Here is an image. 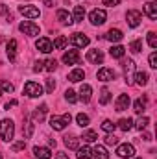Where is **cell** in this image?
Listing matches in <instances>:
<instances>
[{"label":"cell","mask_w":157,"mask_h":159,"mask_svg":"<svg viewBox=\"0 0 157 159\" xmlns=\"http://www.w3.org/2000/svg\"><path fill=\"white\" fill-rule=\"evenodd\" d=\"M104 4L113 7V6H118V4H120V0H104Z\"/></svg>","instance_id":"cell-50"},{"label":"cell","mask_w":157,"mask_h":159,"mask_svg":"<svg viewBox=\"0 0 157 159\" xmlns=\"http://www.w3.org/2000/svg\"><path fill=\"white\" fill-rule=\"evenodd\" d=\"M35 46H37V50L43 52V54H50L54 50V43L48 39V37H39L37 43H35Z\"/></svg>","instance_id":"cell-8"},{"label":"cell","mask_w":157,"mask_h":159,"mask_svg":"<svg viewBox=\"0 0 157 159\" xmlns=\"http://www.w3.org/2000/svg\"><path fill=\"white\" fill-rule=\"evenodd\" d=\"M0 15H2V17H6L7 20L11 19V15H9V11H7V6H6V4H0Z\"/></svg>","instance_id":"cell-46"},{"label":"cell","mask_w":157,"mask_h":159,"mask_svg":"<svg viewBox=\"0 0 157 159\" xmlns=\"http://www.w3.org/2000/svg\"><path fill=\"white\" fill-rule=\"evenodd\" d=\"M133 80H135V83L137 85H141V87H144L146 83H148V80H150V76H148V72H135V76H133Z\"/></svg>","instance_id":"cell-25"},{"label":"cell","mask_w":157,"mask_h":159,"mask_svg":"<svg viewBox=\"0 0 157 159\" xmlns=\"http://www.w3.org/2000/svg\"><path fill=\"white\" fill-rule=\"evenodd\" d=\"M44 69H46L48 72H54V70L57 69V61H56V59H46V61H44Z\"/></svg>","instance_id":"cell-40"},{"label":"cell","mask_w":157,"mask_h":159,"mask_svg":"<svg viewBox=\"0 0 157 159\" xmlns=\"http://www.w3.org/2000/svg\"><path fill=\"white\" fill-rule=\"evenodd\" d=\"M34 156H35V159H50L52 152H50V148H44V146H34Z\"/></svg>","instance_id":"cell-16"},{"label":"cell","mask_w":157,"mask_h":159,"mask_svg":"<svg viewBox=\"0 0 157 159\" xmlns=\"http://www.w3.org/2000/svg\"><path fill=\"white\" fill-rule=\"evenodd\" d=\"M32 133H34V124H32L30 120H26V135H24V137H26V139H30V137H32Z\"/></svg>","instance_id":"cell-45"},{"label":"cell","mask_w":157,"mask_h":159,"mask_svg":"<svg viewBox=\"0 0 157 159\" xmlns=\"http://www.w3.org/2000/svg\"><path fill=\"white\" fill-rule=\"evenodd\" d=\"M65 100H67L69 104H76V102H78V96H76V93H74V91H70V89H69V91H65Z\"/></svg>","instance_id":"cell-38"},{"label":"cell","mask_w":157,"mask_h":159,"mask_svg":"<svg viewBox=\"0 0 157 159\" xmlns=\"http://www.w3.org/2000/svg\"><path fill=\"white\" fill-rule=\"evenodd\" d=\"M24 148H26V141H24V139L11 144V150H13V152H20V150H24Z\"/></svg>","instance_id":"cell-41"},{"label":"cell","mask_w":157,"mask_h":159,"mask_svg":"<svg viewBox=\"0 0 157 159\" xmlns=\"http://www.w3.org/2000/svg\"><path fill=\"white\" fill-rule=\"evenodd\" d=\"M144 13H146L152 20H155V19H157V6H155V2H146V4H144Z\"/></svg>","instance_id":"cell-20"},{"label":"cell","mask_w":157,"mask_h":159,"mask_svg":"<svg viewBox=\"0 0 157 159\" xmlns=\"http://www.w3.org/2000/svg\"><path fill=\"white\" fill-rule=\"evenodd\" d=\"M92 157V148H89L87 144L78 148V159H91Z\"/></svg>","instance_id":"cell-26"},{"label":"cell","mask_w":157,"mask_h":159,"mask_svg":"<svg viewBox=\"0 0 157 159\" xmlns=\"http://www.w3.org/2000/svg\"><path fill=\"white\" fill-rule=\"evenodd\" d=\"M70 43H72L76 48H83V46H87V44H89V37L78 32V34H74V35L70 37Z\"/></svg>","instance_id":"cell-12"},{"label":"cell","mask_w":157,"mask_h":159,"mask_svg":"<svg viewBox=\"0 0 157 159\" xmlns=\"http://www.w3.org/2000/svg\"><path fill=\"white\" fill-rule=\"evenodd\" d=\"M46 111H48V106H46V104H43L41 107H35V111L32 113V119L35 120V122H43L44 117H46Z\"/></svg>","instance_id":"cell-18"},{"label":"cell","mask_w":157,"mask_h":159,"mask_svg":"<svg viewBox=\"0 0 157 159\" xmlns=\"http://www.w3.org/2000/svg\"><path fill=\"white\" fill-rule=\"evenodd\" d=\"M57 20L61 22V24H65V26H70L74 20H72V15L67 11V9H57Z\"/></svg>","instance_id":"cell-14"},{"label":"cell","mask_w":157,"mask_h":159,"mask_svg":"<svg viewBox=\"0 0 157 159\" xmlns=\"http://www.w3.org/2000/svg\"><path fill=\"white\" fill-rule=\"evenodd\" d=\"M102 129H104L105 133H113V131L117 129V124H113L111 120H104V122H102Z\"/></svg>","instance_id":"cell-37"},{"label":"cell","mask_w":157,"mask_h":159,"mask_svg":"<svg viewBox=\"0 0 157 159\" xmlns=\"http://www.w3.org/2000/svg\"><path fill=\"white\" fill-rule=\"evenodd\" d=\"M111 102V93H109V89H102V93H100V104L102 106H105V104H109Z\"/></svg>","instance_id":"cell-32"},{"label":"cell","mask_w":157,"mask_h":159,"mask_svg":"<svg viewBox=\"0 0 157 159\" xmlns=\"http://www.w3.org/2000/svg\"><path fill=\"white\" fill-rule=\"evenodd\" d=\"M133 76H135V61L128 59L124 63V78H126V83H133Z\"/></svg>","instance_id":"cell-9"},{"label":"cell","mask_w":157,"mask_h":159,"mask_svg":"<svg viewBox=\"0 0 157 159\" xmlns=\"http://www.w3.org/2000/svg\"><path fill=\"white\" fill-rule=\"evenodd\" d=\"M148 44H150V48H157V34L155 32H148Z\"/></svg>","instance_id":"cell-43"},{"label":"cell","mask_w":157,"mask_h":159,"mask_svg":"<svg viewBox=\"0 0 157 159\" xmlns=\"http://www.w3.org/2000/svg\"><path fill=\"white\" fill-rule=\"evenodd\" d=\"M76 122H78V126H81V128H87L89 122H91V119H89L85 113H78V115H76Z\"/></svg>","instance_id":"cell-33"},{"label":"cell","mask_w":157,"mask_h":159,"mask_svg":"<svg viewBox=\"0 0 157 159\" xmlns=\"http://www.w3.org/2000/svg\"><path fill=\"white\" fill-rule=\"evenodd\" d=\"M109 54H111V57H115V59H120V57H124V54H126V48H124L122 44H115V46H111Z\"/></svg>","instance_id":"cell-22"},{"label":"cell","mask_w":157,"mask_h":159,"mask_svg":"<svg viewBox=\"0 0 157 159\" xmlns=\"http://www.w3.org/2000/svg\"><path fill=\"white\" fill-rule=\"evenodd\" d=\"M54 89H56V81L52 78L46 80V93H54Z\"/></svg>","instance_id":"cell-47"},{"label":"cell","mask_w":157,"mask_h":159,"mask_svg":"<svg viewBox=\"0 0 157 159\" xmlns=\"http://www.w3.org/2000/svg\"><path fill=\"white\" fill-rule=\"evenodd\" d=\"M0 94H2V91H0Z\"/></svg>","instance_id":"cell-57"},{"label":"cell","mask_w":157,"mask_h":159,"mask_svg":"<svg viewBox=\"0 0 157 159\" xmlns=\"http://www.w3.org/2000/svg\"><path fill=\"white\" fill-rule=\"evenodd\" d=\"M85 19V7L83 6H76L74 7V15H72V20L74 22H81Z\"/></svg>","instance_id":"cell-29"},{"label":"cell","mask_w":157,"mask_h":159,"mask_svg":"<svg viewBox=\"0 0 157 159\" xmlns=\"http://www.w3.org/2000/svg\"><path fill=\"white\" fill-rule=\"evenodd\" d=\"M129 94H120L117 98V102H115V107H117V111H124V109H128V106H129Z\"/></svg>","instance_id":"cell-17"},{"label":"cell","mask_w":157,"mask_h":159,"mask_svg":"<svg viewBox=\"0 0 157 159\" xmlns=\"http://www.w3.org/2000/svg\"><path fill=\"white\" fill-rule=\"evenodd\" d=\"M0 91H4V93H13L15 87H13L11 81H7V80H0Z\"/></svg>","instance_id":"cell-35"},{"label":"cell","mask_w":157,"mask_h":159,"mask_svg":"<svg viewBox=\"0 0 157 159\" xmlns=\"http://www.w3.org/2000/svg\"><path fill=\"white\" fill-rule=\"evenodd\" d=\"M87 61H91V63H104V54H102V50H89L87 52Z\"/></svg>","instance_id":"cell-15"},{"label":"cell","mask_w":157,"mask_h":159,"mask_svg":"<svg viewBox=\"0 0 157 159\" xmlns=\"http://www.w3.org/2000/svg\"><path fill=\"white\" fill-rule=\"evenodd\" d=\"M79 61V52L78 50H69L63 54V63L65 65H76Z\"/></svg>","instance_id":"cell-10"},{"label":"cell","mask_w":157,"mask_h":159,"mask_svg":"<svg viewBox=\"0 0 157 159\" xmlns=\"http://www.w3.org/2000/svg\"><path fill=\"white\" fill-rule=\"evenodd\" d=\"M24 94L30 96V98H39V96H43V87H41L37 81H26Z\"/></svg>","instance_id":"cell-3"},{"label":"cell","mask_w":157,"mask_h":159,"mask_svg":"<svg viewBox=\"0 0 157 159\" xmlns=\"http://www.w3.org/2000/svg\"><path fill=\"white\" fill-rule=\"evenodd\" d=\"M6 54H7L9 61H15V57H17V41L15 39H9L7 46H6Z\"/></svg>","instance_id":"cell-19"},{"label":"cell","mask_w":157,"mask_h":159,"mask_svg":"<svg viewBox=\"0 0 157 159\" xmlns=\"http://www.w3.org/2000/svg\"><path fill=\"white\" fill-rule=\"evenodd\" d=\"M129 50H131L133 54H139V52H142V41H141V39L131 41V44H129Z\"/></svg>","instance_id":"cell-36"},{"label":"cell","mask_w":157,"mask_h":159,"mask_svg":"<svg viewBox=\"0 0 157 159\" xmlns=\"http://www.w3.org/2000/svg\"><path fill=\"white\" fill-rule=\"evenodd\" d=\"M44 2V6H48V7H54L56 6V0H43Z\"/></svg>","instance_id":"cell-53"},{"label":"cell","mask_w":157,"mask_h":159,"mask_svg":"<svg viewBox=\"0 0 157 159\" xmlns=\"http://www.w3.org/2000/svg\"><path fill=\"white\" fill-rule=\"evenodd\" d=\"M98 80L100 81H111V80H115V70L113 69H107V67H104V69H100L98 70Z\"/></svg>","instance_id":"cell-13"},{"label":"cell","mask_w":157,"mask_h":159,"mask_svg":"<svg viewBox=\"0 0 157 159\" xmlns=\"http://www.w3.org/2000/svg\"><path fill=\"white\" fill-rule=\"evenodd\" d=\"M41 70H44V61H37L34 67V72H41Z\"/></svg>","instance_id":"cell-49"},{"label":"cell","mask_w":157,"mask_h":159,"mask_svg":"<svg viewBox=\"0 0 157 159\" xmlns=\"http://www.w3.org/2000/svg\"><path fill=\"white\" fill-rule=\"evenodd\" d=\"M67 37H65V35H59V37H57V39L54 41V48H57V50H61V48H65V44H67Z\"/></svg>","instance_id":"cell-39"},{"label":"cell","mask_w":157,"mask_h":159,"mask_svg":"<svg viewBox=\"0 0 157 159\" xmlns=\"http://www.w3.org/2000/svg\"><path fill=\"white\" fill-rule=\"evenodd\" d=\"M15 135V124L11 119H4L0 120V139L6 143H11Z\"/></svg>","instance_id":"cell-1"},{"label":"cell","mask_w":157,"mask_h":159,"mask_svg":"<svg viewBox=\"0 0 157 159\" xmlns=\"http://www.w3.org/2000/svg\"><path fill=\"white\" fill-rule=\"evenodd\" d=\"M85 143H94L96 139H98V133L96 131H92V129H89V131H85L83 133V137H81Z\"/></svg>","instance_id":"cell-34"},{"label":"cell","mask_w":157,"mask_h":159,"mask_svg":"<svg viewBox=\"0 0 157 159\" xmlns=\"http://www.w3.org/2000/svg\"><path fill=\"white\" fill-rule=\"evenodd\" d=\"M126 20H128V26L137 28V26L141 24V20H142V13H141L139 9H129V11L126 13Z\"/></svg>","instance_id":"cell-6"},{"label":"cell","mask_w":157,"mask_h":159,"mask_svg":"<svg viewBox=\"0 0 157 159\" xmlns=\"http://www.w3.org/2000/svg\"><path fill=\"white\" fill-rule=\"evenodd\" d=\"M146 109V98H139V100H135V104H133V111L135 113H142Z\"/></svg>","instance_id":"cell-31"},{"label":"cell","mask_w":157,"mask_h":159,"mask_svg":"<svg viewBox=\"0 0 157 159\" xmlns=\"http://www.w3.org/2000/svg\"><path fill=\"white\" fill-rule=\"evenodd\" d=\"M50 126L54 128V129H57V131H61V129H65L67 128V124H65V120L61 119V117H50Z\"/></svg>","instance_id":"cell-21"},{"label":"cell","mask_w":157,"mask_h":159,"mask_svg":"<svg viewBox=\"0 0 157 159\" xmlns=\"http://www.w3.org/2000/svg\"><path fill=\"white\" fill-rule=\"evenodd\" d=\"M56 159H69V156H67L65 152H57V156H56Z\"/></svg>","instance_id":"cell-54"},{"label":"cell","mask_w":157,"mask_h":159,"mask_svg":"<svg viewBox=\"0 0 157 159\" xmlns=\"http://www.w3.org/2000/svg\"><path fill=\"white\" fill-rule=\"evenodd\" d=\"M91 96H92V87L89 85V83H83L81 87H79V96H78V100H81V102H89L91 100Z\"/></svg>","instance_id":"cell-11"},{"label":"cell","mask_w":157,"mask_h":159,"mask_svg":"<svg viewBox=\"0 0 157 159\" xmlns=\"http://www.w3.org/2000/svg\"><path fill=\"white\" fill-rule=\"evenodd\" d=\"M19 30H20L24 35H30V37L39 35V26H37L35 22H32V20H22V22L19 24Z\"/></svg>","instance_id":"cell-2"},{"label":"cell","mask_w":157,"mask_h":159,"mask_svg":"<svg viewBox=\"0 0 157 159\" xmlns=\"http://www.w3.org/2000/svg\"><path fill=\"white\" fill-rule=\"evenodd\" d=\"M122 37H124V34L120 30H109L105 34V39L111 41V43H118V41H122Z\"/></svg>","instance_id":"cell-24"},{"label":"cell","mask_w":157,"mask_h":159,"mask_svg":"<svg viewBox=\"0 0 157 159\" xmlns=\"http://www.w3.org/2000/svg\"><path fill=\"white\" fill-rule=\"evenodd\" d=\"M19 11L26 19H37V17H41L39 7H35V6H19Z\"/></svg>","instance_id":"cell-7"},{"label":"cell","mask_w":157,"mask_h":159,"mask_svg":"<svg viewBox=\"0 0 157 159\" xmlns=\"http://www.w3.org/2000/svg\"><path fill=\"white\" fill-rule=\"evenodd\" d=\"M105 19H107V13L104 9H92L91 15H89V20H91L92 26H102L105 22Z\"/></svg>","instance_id":"cell-4"},{"label":"cell","mask_w":157,"mask_h":159,"mask_svg":"<svg viewBox=\"0 0 157 159\" xmlns=\"http://www.w3.org/2000/svg\"><path fill=\"white\" fill-rule=\"evenodd\" d=\"M148 61H150V67L152 69H157V52H152L150 54V59Z\"/></svg>","instance_id":"cell-48"},{"label":"cell","mask_w":157,"mask_h":159,"mask_svg":"<svg viewBox=\"0 0 157 159\" xmlns=\"http://www.w3.org/2000/svg\"><path fill=\"white\" fill-rule=\"evenodd\" d=\"M15 106H17V100H9L4 107H6V109H9V107H15Z\"/></svg>","instance_id":"cell-52"},{"label":"cell","mask_w":157,"mask_h":159,"mask_svg":"<svg viewBox=\"0 0 157 159\" xmlns=\"http://www.w3.org/2000/svg\"><path fill=\"white\" fill-rule=\"evenodd\" d=\"M117 126L122 129V131H129V129L133 128V120H131V119H120Z\"/></svg>","instance_id":"cell-30"},{"label":"cell","mask_w":157,"mask_h":159,"mask_svg":"<svg viewBox=\"0 0 157 159\" xmlns=\"http://www.w3.org/2000/svg\"><path fill=\"white\" fill-rule=\"evenodd\" d=\"M131 159H142V157H135V156H133V157H131Z\"/></svg>","instance_id":"cell-55"},{"label":"cell","mask_w":157,"mask_h":159,"mask_svg":"<svg viewBox=\"0 0 157 159\" xmlns=\"http://www.w3.org/2000/svg\"><path fill=\"white\" fill-rule=\"evenodd\" d=\"M0 159H2V154H0Z\"/></svg>","instance_id":"cell-56"},{"label":"cell","mask_w":157,"mask_h":159,"mask_svg":"<svg viewBox=\"0 0 157 159\" xmlns=\"http://www.w3.org/2000/svg\"><path fill=\"white\" fill-rule=\"evenodd\" d=\"M117 156L122 159H131L135 156V146L129 144V143H124V144H118L117 148Z\"/></svg>","instance_id":"cell-5"},{"label":"cell","mask_w":157,"mask_h":159,"mask_svg":"<svg viewBox=\"0 0 157 159\" xmlns=\"http://www.w3.org/2000/svg\"><path fill=\"white\" fill-rule=\"evenodd\" d=\"M61 119L65 120V124H70V120H72V117H70V113H65V115H63Z\"/></svg>","instance_id":"cell-51"},{"label":"cell","mask_w":157,"mask_h":159,"mask_svg":"<svg viewBox=\"0 0 157 159\" xmlns=\"http://www.w3.org/2000/svg\"><path fill=\"white\" fill-rule=\"evenodd\" d=\"M85 78V72L81 70V69H74L70 74H69V81H72V83H78L81 80Z\"/></svg>","instance_id":"cell-27"},{"label":"cell","mask_w":157,"mask_h":159,"mask_svg":"<svg viewBox=\"0 0 157 159\" xmlns=\"http://www.w3.org/2000/svg\"><path fill=\"white\" fill-rule=\"evenodd\" d=\"M148 124H150V119H148V117H142V119H139V120H137V124H135V128L142 131V129H144V128H146Z\"/></svg>","instance_id":"cell-42"},{"label":"cell","mask_w":157,"mask_h":159,"mask_svg":"<svg viewBox=\"0 0 157 159\" xmlns=\"http://www.w3.org/2000/svg\"><path fill=\"white\" fill-rule=\"evenodd\" d=\"M105 144H109V146H117L118 139L113 135V133H107V137H105Z\"/></svg>","instance_id":"cell-44"},{"label":"cell","mask_w":157,"mask_h":159,"mask_svg":"<svg viewBox=\"0 0 157 159\" xmlns=\"http://www.w3.org/2000/svg\"><path fill=\"white\" fill-rule=\"evenodd\" d=\"M65 146L69 150H78L79 148V137H65Z\"/></svg>","instance_id":"cell-28"},{"label":"cell","mask_w":157,"mask_h":159,"mask_svg":"<svg viewBox=\"0 0 157 159\" xmlns=\"http://www.w3.org/2000/svg\"><path fill=\"white\" fill-rule=\"evenodd\" d=\"M92 157L94 159H109V154L104 146H94L92 148Z\"/></svg>","instance_id":"cell-23"}]
</instances>
